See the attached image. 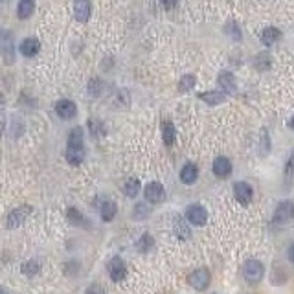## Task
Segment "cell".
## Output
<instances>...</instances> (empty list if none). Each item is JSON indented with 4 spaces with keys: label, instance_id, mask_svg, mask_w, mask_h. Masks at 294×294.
Wrapping results in <instances>:
<instances>
[{
    "label": "cell",
    "instance_id": "20",
    "mask_svg": "<svg viewBox=\"0 0 294 294\" xmlns=\"http://www.w3.org/2000/svg\"><path fill=\"white\" fill-rule=\"evenodd\" d=\"M175 136H177V131H175L173 121L164 120V123H162V138H164V143L167 147H171L175 143Z\"/></svg>",
    "mask_w": 294,
    "mask_h": 294
},
{
    "label": "cell",
    "instance_id": "25",
    "mask_svg": "<svg viewBox=\"0 0 294 294\" xmlns=\"http://www.w3.org/2000/svg\"><path fill=\"white\" fill-rule=\"evenodd\" d=\"M65 158L70 166H81L85 160V151H77V149H67Z\"/></svg>",
    "mask_w": 294,
    "mask_h": 294
},
{
    "label": "cell",
    "instance_id": "12",
    "mask_svg": "<svg viewBox=\"0 0 294 294\" xmlns=\"http://www.w3.org/2000/svg\"><path fill=\"white\" fill-rule=\"evenodd\" d=\"M67 149H77V151H85V138H83V129L74 127L68 133L67 140Z\"/></svg>",
    "mask_w": 294,
    "mask_h": 294
},
{
    "label": "cell",
    "instance_id": "18",
    "mask_svg": "<svg viewBox=\"0 0 294 294\" xmlns=\"http://www.w3.org/2000/svg\"><path fill=\"white\" fill-rule=\"evenodd\" d=\"M199 99H203L204 103H208V105H219V103H223L226 99V94L219 90H208L199 94Z\"/></svg>",
    "mask_w": 294,
    "mask_h": 294
},
{
    "label": "cell",
    "instance_id": "38",
    "mask_svg": "<svg viewBox=\"0 0 294 294\" xmlns=\"http://www.w3.org/2000/svg\"><path fill=\"white\" fill-rule=\"evenodd\" d=\"M0 294H11L8 289H4V287H0Z\"/></svg>",
    "mask_w": 294,
    "mask_h": 294
},
{
    "label": "cell",
    "instance_id": "41",
    "mask_svg": "<svg viewBox=\"0 0 294 294\" xmlns=\"http://www.w3.org/2000/svg\"><path fill=\"white\" fill-rule=\"evenodd\" d=\"M2 2H4V0H2Z\"/></svg>",
    "mask_w": 294,
    "mask_h": 294
},
{
    "label": "cell",
    "instance_id": "28",
    "mask_svg": "<svg viewBox=\"0 0 294 294\" xmlns=\"http://www.w3.org/2000/svg\"><path fill=\"white\" fill-rule=\"evenodd\" d=\"M254 67H256L257 70H269V68H271V55H269V53H259V55H256Z\"/></svg>",
    "mask_w": 294,
    "mask_h": 294
},
{
    "label": "cell",
    "instance_id": "13",
    "mask_svg": "<svg viewBox=\"0 0 294 294\" xmlns=\"http://www.w3.org/2000/svg\"><path fill=\"white\" fill-rule=\"evenodd\" d=\"M90 0H74V15L76 21L79 23H87L90 19Z\"/></svg>",
    "mask_w": 294,
    "mask_h": 294
},
{
    "label": "cell",
    "instance_id": "22",
    "mask_svg": "<svg viewBox=\"0 0 294 294\" xmlns=\"http://www.w3.org/2000/svg\"><path fill=\"white\" fill-rule=\"evenodd\" d=\"M279 39H281V31L278 28H265L261 31V43L267 46H272L274 43H278Z\"/></svg>",
    "mask_w": 294,
    "mask_h": 294
},
{
    "label": "cell",
    "instance_id": "31",
    "mask_svg": "<svg viewBox=\"0 0 294 294\" xmlns=\"http://www.w3.org/2000/svg\"><path fill=\"white\" fill-rule=\"evenodd\" d=\"M101 92H103V81L98 79V77L90 79V83H89V94H90V96H99Z\"/></svg>",
    "mask_w": 294,
    "mask_h": 294
},
{
    "label": "cell",
    "instance_id": "24",
    "mask_svg": "<svg viewBox=\"0 0 294 294\" xmlns=\"http://www.w3.org/2000/svg\"><path fill=\"white\" fill-rule=\"evenodd\" d=\"M33 8H35L33 0H21L19 6H17V17L19 19H28L33 13Z\"/></svg>",
    "mask_w": 294,
    "mask_h": 294
},
{
    "label": "cell",
    "instance_id": "23",
    "mask_svg": "<svg viewBox=\"0 0 294 294\" xmlns=\"http://www.w3.org/2000/svg\"><path fill=\"white\" fill-rule=\"evenodd\" d=\"M140 188H142V184H140V181L138 179H135V177H131V179H127V181L123 182V193L127 197H131V199H135L138 193H140Z\"/></svg>",
    "mask_w": 294,
    "mask_h": 294
},
{
    "label": "cell",
    "instance_id": "14",
    "mask_svg": "<svg viewBox=\"0 0 294 294\" xmlns=\"http://www.w3.org/2000/svg\"><path fill=\"white\" fill-rule=\"evenodd\" d=\"M197 179H199V167H197L193 162L184 164V167L181 169V182L182 184L191 186V184H195Z\"/></svg>",
    "mask_w": 294,
    "mask_h": 294
},
{
    "label": "cell",
    "instance_id": "7",
    "mask_svg": "<svg viewBox=\"0 0 294 294\" xmlns=\"http://www.w3.org/2000/svg\"><path fill=\"white\" fill-rule=\"evenodd\" d=\"M109 276H111V279L113 281H116V283H120V281H123L125 279V276H127V265H125V261L121 259V257H113L111 261H109Z\"/></svg>",
    "mask_w": 294,
    "mask_h": 294
},
{
    "label": "cell",
    "instance_id": "32",
    "mask_svg": "<svg viewBox=\"0 0 294 294\" xmlns=\"http://www.w3.org/2000/svg\"><path fill=\"white\" fill-rule=\"evenodd\" d=\"M89 129H90V133H92V136H103V133H105V131H103V125H101V121L99 120H89Z\"/></svg>",
    "mask_w": 294,
    "mask_h": 294
},
{
    "label": "cell",
    "instance_id": "19",
    "mask_svg": "<svg viewBox=\"0 0 294 294\" xmlns=\"http://www.w3.org/2000/svg\"><path fill=\"white\" fill-rule=\"evenodd\" d=\"M173 230H175V235H177L179 239H182V241H188L189 237H191V230H189V226L186 225V221L182 217H175Z\"/></svg>",
    "mask_w": 294,
    "mask_h": 294
},
{
    "label": "cell",
    "instance_id": "2",
    "mask_svg": "<svg viewBox=\"0 0 294 294\" xmlns=\"http://www.w3.org/2000/svg\"><path fill=\"white\" fill-rule=\"evenodd\" d=\"M263 274H265L263 263L257 261V259H249L245 263V267H243V276H245V279L249 283H259L261 278H263Z\"/></svg>",
    "mask_w": 294,
    "mask_h": 294
},
{
    "label": "cell",
    "instance_id": "36",
    "mask_svg": "<svg viewBox=\"0 0 294 294\" xmlns=\"http://www.w3.org/2000/svg\"><path fill=\"white\" fill-rule=\"evenodd\" d=\"M289 259L294 263V243L291 245V249H289Z\"/></svg>",
    "mask_w": 294,
    "mask_h": 294
},
{
    "label": "cell",
    "instance_id": "40",
    "mask_svg": "<svg viewBox=\"0 0 294 294\" xmlns=\"http://www.w3.org/2000/svg\"><path fill=\"white\" fill-rule=\"evenodd\" d=\"M289 125H291V129H293V131H294V116H293V118H291V121H289Z\"/></svg>",
    "mask_w": 294,
    "mask_h": 294
},
{
    "label": "cell",
    "instance_id": "11",
    "mask_svg": "<svg viewBox=\"0 0 294 294\" xmlns=\"http://www.w3.org/2000/svg\"><path fill=\"white\" fill-rule=\"evenodd\" d=\"M0 55L8 61V65L13 63V41L9 31H0Z\"/></svg>",
    "mask_w": 294,
    "mask_h": 294
},
{
    "label": "cell",
    "instance_id": "3",
    "mask_svg": "<svg viewBox=\"0 0 294 294\" xmlns=\"http://www.w3.org/2000/svg\"><path fill=\"white\" fill-rule=\"evenodd\" d=\"M31 206H28V204H24V206H19V208H15V210L9 211L8 219H6V226L8 228H19L21 225H24L26 223V219L30 217L31 213Z\"/></svg>",
    "mask_w": 294,
    "mask_h": 294
},
{
    "label": "cell",
    "instance_id": "8",
    "mask_svg": "<svg viewBox=\"0 0 294 294\" xmlns=\"http://www.w3.org/2000/svg\"><path fill=\"white\" fill-rule=\"evenodd\" d=\"M55 113L61 120H74L77 114V107L72 99H59L55 103Z\"/></svg>",
    "mask_w": 294,
    "mask_h": 294
},
{
    "label": "cell",
    "instance_id": "9",
    "mask_svg": "<svg viewBox=\"0 0 294 294\" xmlns=\"http://www.w3.org/2000/svg\"><path fill=\"white\" fill-rule=\"evenodd\" d=\"M234 195L237 199V203L247 206V204H250L252 197H254V189H252L249 182H237L234 186Z\"/></svg>",
    "mask_w": 294,
    "mask_h": 294
},
{
    "label": "cell",
    "instance_id": "34",
    "mask_svg": "<svg viewBox=\"0 0 294 294\" xmlns=\"http://www.w3.org/2000/svg\"><path fill=\"white\" fill-rule=\"evenodd\" d=\"M85 294H105V291H103V287L98 285V283H92V285L85 291Z\"/></svg>",
    "mask_w": 294,
    "mask_h": 294
},
{
    "label": "cell",
    "instance_id": "15",
    "mask_svg": "<svg viewBox=\"0 0 294 294\" xmlns=\"http://www.w3.org/2000/svg\"><path fill=\"white\" fill-rule=\"evenodd\" d=\"M19 50H21V53H23L24 57H33V55H37L39 50H41V43H39L37 39L28 37L21 43Z\"/></svg>",
    "mask_w": 294,
    "mask_h": 294
},
{
    "label": "cell",
    "instance_id": "30",
    "mask_svg": "<svg viewBox=\"0 0 294 294\" xmlns=\"http://www.w3.org/2000/svg\"><path fill=\"white\" fill-rule=\"evenodd\" d=\"M149 213H151V210L147 208V204L140 203V204H136V206H135V211H133V217L140 221V219H147V217H149Z\"/></svg>",
    "mask_w": 294,
    "mask_h": 294
},
{
    "label": "cell",
    "instance_id": "21",
    "mask_svg": "<svg viewBox=\"0 0 294 294\" xmlns=\"http://www.w3.org/2000/svg\"><path fill=\"white\" fill-rule=\"evenodd\" d=\"M101 221H105V223H111L114 217H116V213H118V204L113 203V201H107V203L101 204Z\"/></svg>",
    "mask_w": 294,
    "mask_h": 294
},
{
    "label": "cell",
    "instance_id": "1",
    "mask_svg": "<svg viewBox=\"0 0 294 294\" xmlns=\"http://www.w3.org/2000/svg\"><path fill=\"white\" fill-rule=\"evenodd\" d=\"M294 219V203L291 201H281V203L276 206L274 210V215H272V223L276 226H285L289 221Z\"/></svg>",
    "mask_w": 294,
    "mask_h": 294
},
{
    "label": "cell",
    "instance_id": "16",
    "mask_svg": "<svg viewBox=\"0 0 294 294\" xmlns=\"http://www.w3.org/2000/svg\"><path fill=\"white\" fill-rule=\"evenodd\" d=\"M211 169H213V175L225 179V177H228V175L232 173V162H230L226 157H219V158H215Z\"/></svg>",
    "mask_w": 294,
    "mask_h": 294
},
{
    "label": "cell",
    "instance_id": "10",
    "mask_svg": "<svg viewBox=\"0 0 294 294\" xmlns=\"http://www.w3.org/2000/svg\"><path fill=\"white\" fill-rule=\"evenodd\" d=\"M219 87L223 89L225 94H235L237 92V81H235V76L228 70H223L217 77Z\"/></svg>",
    "mask_w": 294,
    "mask_h": 294
},
{
    "label": "cell",
    "instance_id": "17",
    "mask_svg": "<svg viewBox=\"0 0 294 294\" xmlns=\"http://www.w3.org/2000/svg\"><path fill=\"white\" fill-rule=\"evenodd\" d=\"M67 219L72 226H79V228H90L89 226V219L85 217L83 213L76 208H68L67 211Z\"/></svg>",
    "mask_w": 294,
    "mask_h": 294
},
{
    "label": "cell",
    "instance_id": "5",
    "mask_svg": "<svg viewBox=\"0 0 294 294\" xmlns=\"http://www.w3.org/2000/svg\"><path fill=\"white\" fill-rule=\"evenodd\" d=\"M143 197H145L147 203L160 204V203H164V199H166V189H164V186H162L160 182H149V184L143 188Z\"/></svg>",
    "mask_w": 294,
    "mask_h": 294
},
{
    "label": "cell",
    "instance_id": "37",
    "mask_svg": "<svg viewBox=\"0 0 294 294\" xmlns=\"http://www.w3.org/2000/svg\"><path fill=\"white\" fill-rule=\"evenodd\" d=\"M2 133H4V118L0 116V136H2Z\"/></svg>",
    "mask_w": 294,
    "mask_h": 294
},
{
    "label": "cell",
    "instance_id": "39",
    "mask_svg": "<svg viewBox=\"0 0 294 294\" xmlns=\"http://www.w3.org/2000/svg\"><path fill=\"white\" fill-rule=\"evenodd\" d=\"M6 103V98H4V94H0V105H4Z\"/></svg>",
    "mask_w": 294,
    "mask_h": 294
},
{
    "label": "cell",
    "instance_id": "33",
    "mask_svg": "<svg viewBox=\"0 0 294 294\" xmlns=\"http://www.w3.org/2000/svg\"><path fill=\"white\" fill-rule=\"evenodd\" d=\"M226 33H228V35H232L235 41H239V39H241V31H239V26H237L234 21L226 24Z\"/></svg>",
    "mask_w": 294,
    "mask_h": 294
},
{
    "label": "cell",
    "instance_id": "35",
    "mask_svg": "<svg viewBox=\"0 0 294 294\" xmlns=\"http://www.w3.org/2000/svg\"><path fill=\"white\" fill-rule=\"evenodd\" d=\"M160 2H162V6H164L166 9H173L175 6H177V2H179V0H160Z\"/></svg>",
    "mask_w": 294,
    "mask_h": 294
},
{
    "label": "cell",
    "instance_id": "26",
    "mask_svg": "<svg viewBox=\"0 0 294 294\" xmlns=\"http://www.w3.org/2000/svg\"><path fill=\"white\" fill-rule=\"evenodd\" d=\"M153 237H151V234H143L138 241H136V250L138 252H142V254H145V252H149L151 250V247H153Z\"/></svg>",
    "mask_w": 294,
    "mask_h": 294
},
{
    "label": "cell",
    "instance_id": "27",
    "mask_svg": "<svg viewBox=\"0 0 294 294\" xmlns=\"http://www.w3.org/2000/svg\"><path fill=\"white\" fill-rule=\"evenodd\" d=\"M197 79L193 74H186L184 77H181V81H179V92H189L193 87H195Z\"/></svg>",
    "mask_w": 294,
    "mask_h": 294
},
{
    "label": "cell",
    "instance_id": "4",
    "mask_svg": "<svg viewBox=\"0 0 294 294\" xmlns=\"http://www.w3.org/2000/svg\"><path fill=\"white\" fill-rule=\"evenodd\" d=\"M210 281H211V276L208 269H197V271H193L188 276V283L193 287L195 291H206L208 285H210Z\"/></svg>",
    "mask_w": 294,
    "mask_h": 294
},
{
    "label": "cell",
    "instance_id": "6",
    "mask_svg": "<svg viewBox=\"0 0 294 294\" xmlns=\"http://www.w3.org/2000/svg\"><path fill=\"white\" fill-rule=\"evenodd\" d=\"M186 219H188L189 225H195V226H204L208 223V211L201 204H191L188 210H186Z\"/></svg>",
    "mask_w": 294,
    "mask_h": 294
},
{
    "label": "cell",
    "instance_id": "29",
    "mask_svg": "<svg viewBox=\"0 0 294 294\" xmlns=\"http://www.w3.org/2000/svg\"><path fill=\"white\" fill-rule=\"evenodd\" d=\"M39 269H41V265H39V261H35V259H30V261L23 263V267H21L23 274H26V276H35L39 272Z\"/></svg>",
    "mask_w": 294,
    "mask_h": 294
}]
</instances>
